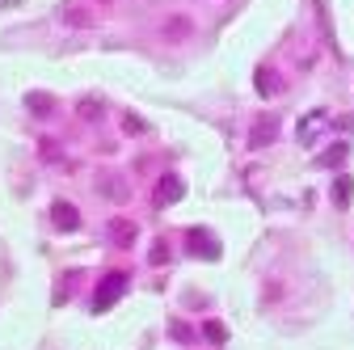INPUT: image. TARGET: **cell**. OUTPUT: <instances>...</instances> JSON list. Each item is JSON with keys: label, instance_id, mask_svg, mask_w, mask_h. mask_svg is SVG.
I'll return each instance as SVG.
<instances>
[{"label": "cell", "instance_id": "6da1fadb", "mask_svg": "<svg viewBox=\"0 0 354 350\" xmlns=\"http://www.w3.org/2000/svg\"><path fill=\"white\" fill-rule=\"evenodd\" d=\"M127 283H131V279H127L122 270H110V275L97 283V291H93V304H88V308H93V313H110L114 304L127 295Z\"/></svg>", "mask_w": 354, "mask_h": 350}, {"label": "cell", "instance_id": "7a4b0ae2", "mask_svg": "<svg viewBox=\"0 0 354 350\" xmlns=\"http://www.w3.org/2000/svg\"><path fill=\"white\" fill-rule=\"evenodd\" d=\"M329 127H333V118H329L325 110H313V114H308V118L299 122V144H304V148H313V144L325 136Z\"/></svg>", "mask_w": 354, "mask_h": 350}, {"label": "cell", "instance_id": "3957f363", "mask_svg": "<svg viewBox=\"0 0 354 350\" xmlns=\"http://www.w3.org/2000/svg\"><path fill=\"white\" fill-rule=\"evenodd\" d=\"M274 136H279V118L270 114V118H257L253 122V131H249V148H266V144H274Z\"/></svg>", "mask_w": 354, "mask_h": 350}, {"label": "cell", "instance_id": "277c9868", "mask_svg": "<svg viewBox=\"0 0 354 350\" xmlns=\"http://www.w3.org/2000/svg\"><path fill=\"white\" fill-rule=\"evenodd\" d=\"M186 245H190V253H203L207 261H215V257H219V241H215L211 232H198V228H190V232H186Z\"/></svg>", "mask_w": 354, "mask_h": 350}, {"label": "cell", "instance_id": "5b68a950", "mask_svg": "<svg viewBox=\"0 0 354 350\" xmlns=\"http://www.w3.org/2000/svg\"><path fill=\"white\" fill-rule=\"evenodd\" d=\"M182 194H186V182L177 178V173H169V178H160V186H156V203H160V207H173V203L182 199Z\"/></svg>", "mask_w": 354, "mask_h": 350}, {"label": "cell", "instance_id": "8992f818", "mask_svg": "<svg viewBox=\"0 0 354 350\" xmlns=\"http://www.w3.org/2000/svg\"><path fill=\"white\" fill-rule=\"evenodd\" d=\"M190 34H194V26H190V17H186V13L165 17V42H186Z\"/></svg>", "mask_w": 354, "mask_h": 350}, {"label": "cell", "instance_id": "52a82bcc", "mask_svg": "<svg viewBox=\"0 0 354 350\" xmlns=\"http://www.w3.org/2000/svg\"><path fill=\"white\" fill-rule=\"evenodd\" d=\"M51 215H55V228H64V232H76L80 228V211L72 203H64V199L51 207Z\"/></svg>", "mask_w": 354, "mask_h": 350}, {"label": "cell", "instance_id": "ba28073f", "mask_svg": "<svg viewBox=\"0 0 354 350\" xmlns=\"http://www.w3.org/2000/svg\"><path fill=\"white\" fill-rule=\"evenodd\" d=\"M136 237H140V228L131 224V220H122V215H118V220H110V241H114V245L131 249V245H136Z\"/></svg>", "mask_w": 354, "mask_h": 350}, {"label": "cell", "instance_id": "9c48e42d", "mask_svg": "<svg viewBox=\"0 0 354 350\" xmlns=\"http://www.w3.org/2000/svg\"><path fill=\"white\" fill-rule=\"evenodd\" d=\"M257 93L261 98H279L283 93V80H279L274 68H257Z\"/></svg>", "mask_w": 354, "mask_h": 350}, {"label": "cell", "instance_id": "30bf717a", "mask_svg": "<svg viewBox=\"0 0 354 350\" xmlns=\"http://www.w3.org/2000/svg\"><path fill=\"white\" fill-rule=\"evenodd\" d=\"M26 106H30V114H38V118L55 114V98H51V93H30V98H26Z\"/></svg>", "mask_w": 354, "mask_h": 350}, {"label": "cell", "instance_id": "8fae6325", "mask_svg": "<svg viewBox=\"0 0 354 350\" xmlns=\"http://www.w3.org/2000/svg\"><path fill=\"white\" fill-rule=\"evenodd\" d=\"M102 194L114 199V203H127L131 199V186H122V178H102Z\"/></svg>", "mask_w": 354, "mask_h": 350}, {"label": "cell", "instance_id": "7c38bea8", "mask_svg": "<svg viewBox=\"0 0 354 350\" xmlns=\"http://www.w3.org/2000/svg\"><path fill=\"white\" fill-rule=\"evenodd\" d=\"M346 156H350V148L337 140V144H333V152H321V156H317V165H321V169H333V165H342Z\"/></svg>", "mask_w": 354, "mask_h": 350}, {"label": "cell", "instance_id": "4fadbf2b", "mask_svg": "<svg viewBox=\"0 0 354 350\" xmlns=\"http://www.w3.org/2000/svg\"><path fill=\"white\" fill-rule=\"evenodd\" d=\"M59 21L72 26V30H88V26H93V17H88L84 9H68V13H59Z\"/></svg>", "mask_w": 354, "mask_h": 350}, {"label": "cell", "instance_id": "5bb4252c", "mask_svg": "<svg viewBox=\"0 0 354 350\" xmlns=\"http://www.w3.org/2000/svg\"><path fill=\"white\" fill-rule=\"evenodd\" d=\"M350 190H354V178H346V173H342V178H333V203L337 207L350 203Z\"/></svg>", "mask_w": 354, "mask_h": 350}, {"label": "cell", "instance_id": "9a60e30c", "mask_svg": "<svg viewBox=\"0 0 354 350\" xmlns=\"http://www.w3.org/2000/svg\"><path fill=\"white\" fill-rule=\"evenodd\" d=\"M203 333H207V342H215V346H224V342H228V329L219 325V321H207V325H203Z\"/></svg>", "mask_w": 354, "mask_h": 350}, {"label": "cell", "instance_id": "2e32d148", "mask_svg": "<svg viewBox=\"0 0 354 350\" xmlns=\"http://www.w3.org/2000/svg\"><path fill=\"white\" fill-rule=\"evenodd\" d=\"M122 131H127V136H144L148 122H144V118H136V114H127V118H122Z\"/></svg>", "mask_w": 354, "mask_h": 350}, {"label": "cell", "instance_id": "e0dca14e", "mask_svg": "<svg viewBox=\"0 0 354 350\" xmlns=\"http://www.w3.org/2000/svg\"><path fill=\"white\" fill-rule=\"evenodd\" d=\"M160 261H169V245H165V241L152 245V266H160Z\"/></svg>", "mask_w": 354, "mask_h": 350}, {"label": "cell", "instance_id": "ac0fdd59", "mask_svg": "<svg viewBox=\"0 0 354 350\" xmlns=\"http://www.w3.org/2000/svg\"><path fill=\"white\" fill-rule=\"evenodd\" d=\"M173 338H177V342H190L194 333H190V325H182V321H177V325H173Z\"/></svg>", "mask_w": 354, "mask_h": 350}, {"label": "cell", "instance_id": "d6986e66", "mask_svg": "<svg viewBox=\"0 0 354 350\" xmlns=\"http://www.w3.org/2000/svg\"><path fill=\"white\" fill-rule=\"evenodd\" d=\"M93 110H97V106H93V98H84V102H80V118H97Z\"/></svg>", "mask_w": 354, "mask_h": 350}, {"label": "cell", "instance_id": "ffe728a7", "mask_svg": "<svg viewBox=\"0 0 354 350\" xmlns=\"http://www.w3.org/2000/svg\"><path fill=\"white\" fill-rule=\"evenodd\" d=\"M102 5H114V0H102Z\"/></svg>", "mask_w": 354, "mask_h": 350}]
</instances>
